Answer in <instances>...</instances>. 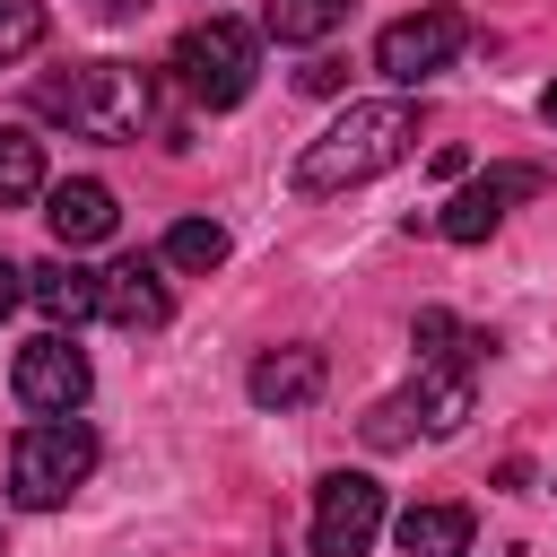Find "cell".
Segmentation results:
<instances>
[{
	"label": "cell",
	"instance_id": "cell-12",
	"mask_svg": "<svg viewBox=\"0 0 557 557\" xmlns=\"http://www.w3.org/2000/svg\"><path fill=\"white\" fill-rule=\"evenodd\" d=\"M244 392H252V409H313L322 400V357L313 348H270V357H252V374H244Z\"/></svg>",
	"mask_w": 557,
	"mask_h": 557
},
{
	"label": "cell",
	"instance_id": "cell-1",
	"mask_svg": "<svg viewBox=\"0 0 557 557\" xmlns=\"http://www.w3.org/2000/svg\"><path fill=\"white\" fill-rule=\"evenodd\" d=\"M418 148V104H400V96H374V104H348L322 139H305V157H296V191L305 200H331V191H357V183H374V174H392L400 157Z\"/></svg>",
	"mask_w": 557,
	"mask_h": 557
},
{
	"label": "cell",
	"instance_id": "cell-11",
	"mask_svg": "<svg viewBox=\"0 0 557 557\" xmlns=\"http://www.w3.org/2000/svg\"><path fill=\"white\" fill-rule=\"evenodd\" d=\"M104 322H122V331H165L174 322V296H165V278H157L148 252H122L104 270Z\"/></svg>",
	"mask_w": 557,
	"mask_h": 557
},
{
	"label": "cell",
	"instance_id": "cell-7",
	"mask_svg": "<svg viewBox=\"0 0 557 557\" xmlns=\"http://www.w3.org/2000/svg\"><path fill=\"white\" fill-rule=\"evenodd\" d=\"M461 44H470L461 9H409V17H392V26L374 35V70L400 78V87H418V78H435Z\"/></svg>",
	"mask_w": 557,
	"mask_h": 557
},
{
	"label": "cell",
	"instance_id": "cell-15",
	"mask_svg": "<svg viewBox=\"0 0 557 557\" xmlns=\"http://www.w3.org/2000/svg\"><path fill=\"white\" fill-rule=\"evenodd\" d=\"M418 426H426V435H461V426H470V374H461V366H426V383H418Z\"/></svg>",
	"mask_w": 557,
	"mask_h": 557
},
{
	"label": "cell",
	"instance_id": "cell-5",
	"mask_svg": "<svg viewBox=\"0 0 557 557\" xmlns=\"http://www.w3.org/2000/svg\"><path fill=\"white\" fill-rule=\"evenodd\" d=\"M9 392H17V409H35V418H78V409H87V392H96V374H87V357H78L61 331H44V339H26V348H17Z\"/></svg>",
	"mask_w": 557,
	"mask_h": 557
},
{
	"label": "cell",
	"instance_id": "cell-20",
	"mask_svg": "<svg viewBox=\"0 0 557 557\" xmlns=\"http://www.w3.org/2000/svg\"><path fill=\"white\" fill-rule=\"evenodd\" d=\"M409 426H418V392H392V400H374V409H366V444H374V453L409 444Z\"/></svg>",
	"mask_w": 557,
	"mask_h": 557
},
{
	"label": "cell",
	"instance_id": "cell-17",
	"mask_svg": "<svg viewBox=\"0 0 557 557\" xmlns=\"http://www.w3.org/2000/svg\"><path fill=\"white\" fill-rule=\"evenodd\" d=\"M331 26H348V0H270L261 9V35H278V44H322Z\"/></svg>",
	"mask_w": 557,
	"mask_h": 557
},
{
	"label": "cell",
	"instance_id": "cell-16",
	"mask_svg": "<svg viewBox=\"0 0 557 557\" xmlns=\"http://www.w3.org/2000/svg\"><path fill=\"white\" fill-rule=\"evenodd\" d=\"M35 191H44V139L17 131V122H0V209H17Z\"/></svg>",
	"mask_w": 557,
	"mask_h": 557
},
{
	"label": "cell",
	"instance_id": "cell-14",
	"mask_svg": "<svg viewBox=\"0 0 557 557\" xmlns=\"http://www.w3.org/2000/svg\"><path fill=\"white\" fill-rule=\"evenodd\" d=\"M409 339H418V366H461V374H470V366H479V357L496 348L487 331H470V322H453L444 305H426V313L409 322Z\"/></svg>",
	"mask_w": 557,
	"mask_h": 557
},
{
	"label": "cell",
	"instance_id": "cell-3",
	"mask_svg": "<svg viewBox=\"0 0 557 557\" xmlns=\"http://www.w3.org/2000/svg\"><path fill=\"white\" fill-rule=\"evenodd\" d=\"M87 470H96V435H87L78 418H35V426L9 444V496H17L26 513L70 505V496L87 487Z\"/></svg>",
	"mask_w": 557,
	"mask_h": 557
},
{
	"label": "cell",
	"instance_id": "cell-6",
	"mask_svg": "<svg viewBox=\"0 0 557 557\" xmlns=\"http://www.w3.org/2000/svg\"><path fill=\"white\" fill-rule=\"evenodd\" d=\"M383 540V487L366 470H331L313 487V557H366Z\"/></svg>",
	"mask_w": 557,
	"mask_h": 557
},
{
	"label": "cell",
	"instance_id": "cell-8",
	"mask_svg": "<svg viewBox=\"0 0 557 557\" xmlns=\"http://www.w3.org/2000/svg\"><path fill=\"white\" fill-rule=\"evenodd\" d=\"M531 191H540V165H487L479 183H461V191L444 200L435 235H444V244H487L496 218H505V200H531Z\"/></svg>",
	"mask_w": 557,
	"mask_h": 557
},
{
	"label": "cell",
	"instance_id": "cell-2",
	"mask_svg": "<svg viewBox=\"0 0 557 557\" xmlns=\"http://www.w3.org/2000/svg\"><path fill=\"white\" fill-rule=\"evenodd\" d=\"M35 113L78 131V139H139L148 122V78L122 61H78L70 78H35Z\"/></svg>",
	"mask_w": 557,
	"mask_h": 557
},
{
	"label": "cell",
	"instance_id": "cell-23",
	"mask_svg": "<svg viewBox=\"0 0 557 557\" xmlns=\"http://www.w3.org/2000/svg\"><path fill=\"white\" fill-rule=\"evenodd\" d=\"M96 17H139V0H96Z\"/></svg>",
	"mask_w": 557,
	"mask_h": 557
},
{
	"label": "cell",
	"instance_id": "cell-21",
	"mask_svg": "<svg viewBox=\"0 0 557 557\" xmlns=\"http://www.w3.org/2000/svg\"><path fill=\"white\" fill-rule=\"evenodd\" d=\"M296 87H305V96H339V87H348V61H331V52H313V61L296 70Z\"/></svg>",
	"mask_w": 557,
	"mask_h": 557
},
{
	"label": "cell",
	"instance_id": "cell-13",
	"mask_svg": "<svg viewBox=\"0 0 557 557\" xmlns=\"http://www.w3.org/2000/svg\"><path fill=\"white\" fill-rule=\"evenodd\" d=\"M392 540L400 557H470V505H409Z\"/></svg>",
	"mask_w": 557,
	"mask_h": 557
},
{
	"label": "cell",
	"instance_id": "cell-10",
	"mask_svg": "<svg viewBox=\"0 0 557 557\" xmlns=\"http://www.w3.org/2000/svg\"><path fill=\"white\" fill-rule=\"evenodd\" d=\"M26 296L44 305V322H52V331H78L87 313H104V270H87L78 252H61V261L26 270Z\"/></svg>",
	"mask_w": 557,
	"mask_h": 557
},
{
	"label": "cell",
	"instance_id": "cell-9",
	"mask_svg": "<svg viewBox=\"0 0 557 557\" xmlns=\"http://www.w3.org/2000/svg\"><path fill=\"white\" fill-rule=\"evenodd\" d=\"M44 218H52L61 252H87V244H104V235L122 226V209H113V191H104L96 174H70V183H52V191H44Z\"/></svg>",
	"mask_w": 557,
	"mask_h": 557
},
{
	"label": "cell",
	"instance_id": "cell-19",
	"mask_svg": "<svg viewBox=\"0 0 557 557\" xmlns=\"http://www.w3.org/2000/svg\"><path fill=\"white\" fill-rule=\"evenodd\" d=\"M44 44V0H0V70Z\"/></svg>",
	"mask_w": 557,
	"mask_h": 557
},
{
	"label": "cell",
	"instance_id": "cell-24",
	"mask_svg": "<svg viewBox=\"0 0 557 557\" xmlns=\"http://www.w3.org/2000/svg\"><path fill=\"white\" fill-rule=\"evenodd\" d=\"M540 122H548V131H557V87H548V96H540Z\"/></svg>",
	"mask_w": 557,
	"mask_h": 557
},
{
	"label": "cell",
	"instance_id": "cell-18",
	"mask_svg": "<svg viewBox=\"0 0 557 557\" xmlns=\"http://www.w3.org/2000/svg\"><path fill=\"white\" fill-rule=\"evenodd\" d=\"M165 261H174V270H218V261H226V226H218V218H183V226L165 235Z\"/></svg>",
	"mask_w": 557,
	"mask_h": 557
},
{
	"label": "cell",
	"instance_id": "cell-22",
	"mask_svg": "<svg viewBox=\"0 0 557 557\" xmlns=\"http://www.w3.org/2000/svg\"><path fill=\"white\" fill-rule=\"evenodd\" d=\"M17 296H26V270H17V261H9V252H0V313H9V305H17Z\"/></svg>",
	"mask_w": 557,
	"mask_h": 557
},
{
	"label": "cell",
	"instance_id": "cell-4",
	"mask_svg": "<svg viewBox=\"0 0 557 557\" xmlns=\"http://www.w3.org/2000/svg\"><path fill=\"white\" fill-rule=\"evenodd\" d=\"M174 70H183V96H191V104L226 113V104H244V96H252L261 35H252L244 17H200V26L174 44Z\"/></svg>",
	"mask_w": 557,
	"mask_h": 557
}]
</instances>
